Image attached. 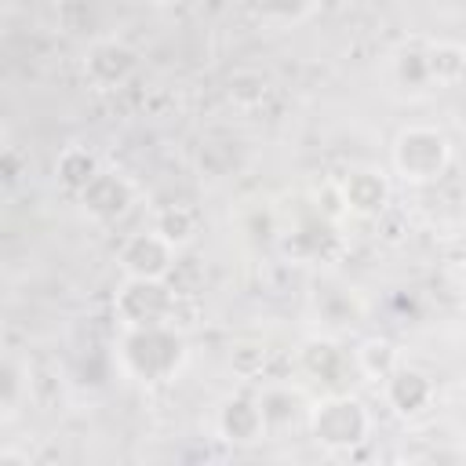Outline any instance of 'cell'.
Wrapping results in <instances>:
<instances>
[{
  "label": "cell",
  "instance_id": "16",
  "mask_svg": "<svg viewBox=\"0 0 466 466\" xmlns=\"http://www.w3.org/2000/svg\"><path fill=\"white\" fill-rule=\"evenodd\" d=\"M393 84L404 95H422L433 87L430 80V66H426V40H408L397 55H393Z\"/></svg>",
  "mask_w": 466,
  "mask_h": 466
},
{
  "label": "cell",
  "instance_id": "8",
  "mask_svg": "<svg viewBox=\"0 0 466 466\" xmlns=\"http://www.w3.org/2000/svg\"><path fill=\"white\" fill-rule=\"evenodd\" d=\"M335 189L342 197L346 215H353V218H379L393 197V186H390L386 171H379V167H350L335 182Z\"/></svg>",
  "mask_w": 466,
  "mask_h": 466
},
{
  "label": "cell",
  "instance_id": "19",
  "mask_svg": "<svg viewBox=\"0 0 466 466\" xmlns=\"http://www.w3.org/2000/svg\"><path fill=\"white\" fill-rule=\"evenodd\" d=\"M153 229L182 251V248H189V244L197 240V233H200V215H197L189 204H164V208L153 215Z\"/></svg>",
  "mask_w": 466,
  "mask_h": 466
},
{
  "label": "cell",
  "instance_id": "23",
  "mask_svg": "<svg viewBox=\"0 0 466 466\" xmlns=\"http://www.w3.org/2000/svg\"><path fill=\"white\" fill-rule=\"evenodd\" d=\"M451 262H455V266H462V269H466V237H462V240H455V244H451Z\"/></svg>",
  "mask_w": 466,
  "mask_h": 466
},
{
  "label": "cell",
  "instance_id": "20",
  "mask_svg": "<svg viewBox=\"0 0 466 466\" xmlns=\"http://www.w3.org/2000/svg\"><path fill=\"white\" fill-rule=\"evenodd\" d=\"M0 379H4L0 382V408H4V419H11L29 397V364L11 353L0 364Z\"/></svg>",
  "mask_w": 466,
  "mask_h": 466
},
{
  "label": "cell",
  "instance_id": "17",
  "mask_svg": "<svg viewBox=\"0 0 466 466\" xmlns=\"http://www.w3.org/2000/svg\"><path fill=\"white\" fill-rule=\"evenodd\" d=\"M324 244H335V229H331V218H324L320 211L309 222H302L295 233L284 237V251L291 258H302V262H320Z\"/></svg>",
  "mask_w": 466,
  "mask_h": 466
},
{
  "label": "cell",
  "instance_id": "6",
  "mask_svg": "<svg viewBox=\"0 0 466 466\" xmlns=\"http://www.w3.org/2000/svg\"><path fill=\"white\" fill-rule=\"evenodd\" d=\"M299 368L324 382L328 393H342L350 379H360L357 371V357L331 335H309L302 346H299Z\"/></svg>",
  "mask_w": 466,
  "mask_h": 466
},
{
  "label": "cell",
  "instance_id": "21",
  "mask_svg": "<svg viewBox=\"0 0 466 466\" xmlns=\"http://www.w3.org/2000/svg\"><path fill=\"white\" fill-rule=\"evenodd\" d=\"M251 7L269 22H302L317 0H251Z\"/></svg>",
  "mask_w": 466,
  "mask_h": 466
},
{
  "label": "cell",
  "instance_id": "10",
  "mask_svg": "<svg viewBox=\"0 0 466 466\" xmlns=\"http://www.w3.org/2000/svg\"><path fill=\"white\" fill-rule=\"evenodd\" d=\"M258 404H262V419H266L269 433H288V430H306L309 426L313 397L302 386L269 382V386L258 390Z\"/></svg>",
  "mask_w": 466,
  "mask_h": 466
},
{
  "label": "cell",
  "instance_id": "22",
  "mask_svg": "<svg viewBox=\"0 0 466 466\" xmlns=\"http://www.w3.org/2000/svg\"><path fill=\"white\" fill-rule=\"evenodd\" d=\"M18 171H22V164H18V149L7 146V149H4V182L15 186V182H18Z\"/></svg>",
  "mask_w": 466,
  "mask_h": 466
},
{
  "label": "cell",
  "instance_id": "24",
  "mask_svg": "<svg viewBox=\"0 0 466 466\" xmlns=\"http://www.w3.org/2000/svg\"><path fill=\"white\" fill-rule=\"evenodd\" d=\"M459 189H462V200H466V171H462V182H459Z\"/></svg>",
  "mask_w": 466,
  "mask_h": 466
},
{
  "label": "cell",
  "instance_id": "14",
  "mask_svg": "<svg viewBox=\"0 0 466 466\" xmlns=\"http://www.w3.org/2000/svg\"><path fill=\"white\" fill-rule=\"evenodd\" d=\"M98 175H102V160H98L95 149H87V146H66V149L58 153V160H55V178H58V186H62L66 193H73V197H80Z\"/></svg>",
  "mask_w": 466,
  "mask_h": 466
},
{
  "label": "cell",
  "instance_id": "13",
  "mask_svg": "<svg viewBox=\"0 0 466 466\" xmlns=\"http://www.w3.org/2000/svg\"><path fill=\"white\" fill-rule=\"evenodd\" d=\"M313 313L331 328H357L364 320V299L339 280H324L313 291Z\"/></svg>",
  "mask_w": 466,
  "mask_h": 466
},
{
  "label": "cell",
  "instance_id": "9",
  "mask_svg": "<svg viewBox=\"0 0 466 466\" xmlns=\"http://www.w3.org/2000/svg\"><path fill=\"white\" fill-rule=\"evenodd\" d=\"M76 204H80L84 218H91V222H98V226H109V222H116V218H124V215L131 211V204H135V186H131L127 175L102 167V175L76 197Z\"/></svg>",
  "mask_w": 466,
  "mask_h": 466
},
{
  "label": "cell",
  "instance_id": "1",
  "mask_svg": "<svg viewBox=\"0 0 466 466\" xmlns=\"http://www.w3.org/2000/svg\"><path fill=\"white\" fill-rule=\"evenodd\" d=\"M189 360V342L175 324H146V328H124L116 342V364L127 379L157 386L182 371Z\"/></svg>",
  "mask_w": 466,
  "mask_h": 466
},
{
  "label": "cell",
  "instance_id": "7",
  "mask_svg": "<svg viewBox=\"0 0 466 466\" xmlns=\"http://www.w3.org/2000/svg\"><path fill=\"white\" fill-rule=\"evenodd\" d=\"M138 73V51L120 36H102L84 51V76L95 91H116Z\"/></svg>",
  "mask_w": 466,
  "mask_h": 466
},
{
  "label": "cell",
  "instance_id": "4",
  "mask_svg": "<svg viewBox=\"0 0 466 466\" xmlns=\"http://www.w3.org/2000/svg\"><path fill=\"white\" fill-rule=\"evenodd\" d=\"M178 295L167 288V280H138L124 277V284L113 295V313L120 328H146V324H175Z\"/></svg>",
  "mask_w": 466,
  "mask_h": 466
},
{
  "label": "cell",
  "instance_id": "25",
  "mask_svg": "<svg viewBox=\"0 0 466 466\" xmlns=\"http://www.w3.org/2000/svg\"><path fill=\"white\" fill-rule=\"evenodd\" d=\"M149 4H157V7H164V4H175V0H149Z\"/></svg>",
  "mask_w": 466,
  "mask_h": 466
},
{
  "label": "cell",
  "instance_id": "26",
  "mask_svg": "<svg viewBox=\"0 0 466 466\" xmlns=\"http://www.w3.org/2000/svg\"><path fill=\"white\" fill-rule=\"evenodd\" d=\"M317 4H320V0H317ZM324 4H335V0H324Z\"/></svg>",
  "mask_w": 466,
  "mask_h": 466
},
{
  "label": "cell",
  "instance_id": "5",
  "mask_svg": "<svg viewBox=\"0 0 466 466\" xmlns=\"http://www.w3.org/2000/svg\"><path fill=\"white\" fill-rule=\"evenodd\" d=\"M175 255L178 248L171 240H164L153 226L131 233L120 248H116V266L124 277H138V280H167L175 269Z\"/></svg>",
  "mask_w": 466,
  "mask_h": 466
},
{
  "label": "cell",
  "instance_id": "12",
  "mask_svg": "<svg viewBox=\"0 0 466 466\" xmlns=\"http://www.w3.org/2000/svg\"><path fill=\"white\" fill-rule=\"evenodd\" d=\"M215 426H218V437L229 441V444H255V441L269 437L258 393H233V397H226L222 408H218Z\"/></svg>",
  "mask_w": 466,
  "mask_h": 466
},
{
  "label": "cell",
  "instance_id": "11",
  "mask_svg": "<svg viewBox=\"0 0 466 466\" xmlns=\"http://www.w3.org/2000/svg\"><path fill=\"white\" fill-rule=\"evenodd\" d=\"M382 397H386V404L393 408V415H400V419H419L422 411L433 408L437 386H433V379H430L422 368L400 364L390 379H382Z\"/></svg>",
  "mask_w": 466,
  "mask_h": 466
},
{
  "label": "cell",
  "instance_id": "2",
  "mask_svg": "<svg viewBox=\"0 0 466 466\" xmlns=\"http://www.w3.org/2000/svg\"><path fill=\"white\" fill-rule=\"evenodd\" d=\"M309 437L331 451V455H342V451H357L368 437H371V411L360 397H353L350 390L342 393H324L313 400V411H309Z\"/></svg>",
  "mask_w": 466,
  "mask_h": 466
},
{
  "label": "cell",
  "instance_id": "18",
  "mask_svg": "<svg viewBox=\"0 0 466 466\" xmlns=\"http://www.w3.org/2000/svg\"><path fill=\"white\" fill-rule=\"evenodd\" d=\"M426 66L433 87H451L466 76V47L459 40H426Z\"/></svg>",
  "mask_w": 466,
  "mask_h": 466
},
{
  "label": "cell",
  "instance_id": "3",
  "mask_svg": "<svg viewBox=\"0 0 466 466\" xmlns=\"http://www.w3.org/2000/svg\"><path fill=\"white\" fill-rule=\"evenodd\" d=\"M451 160H455L451 138L437 127H426V124L400 127L393 146H390V164L408 186H430V182L444 178Z\"/></svg>",
  "mask_w": 466,
  "mask_h": 466
},
{
  "label": "cell",
  "instance_id": "15",
  "mask_svg": "<svg viewBox=\"0 0 466 466\" xmlns=\"http://www.w3.org/2000/svg\"><path fill=\"white\" fill-rule=\"evenodd\" d=\"M353 357H357L360 379L379 382V386H382V379H390V375L404 364V360H400V346H397L393 339H386V335H368V339L353 350Z\"/></svg>",
  "mask_w": 466,
  "mask_h": 466
}]
</instances>
